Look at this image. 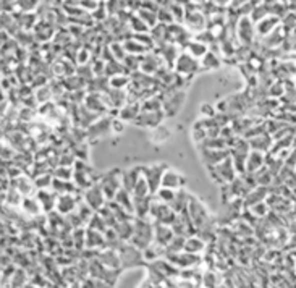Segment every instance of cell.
<instances>
[{
    "mask_svg": "<svg viewBox=\"0 0 296 288\" xmlns=\"http://www.w3.org/2000/svg\"><path fill=\"white\" fill-rule=\"evenodd\" d=\"M188 214H190L193 224H194V227H196V230L199 233L211 232V224H212L211 212L199 198L191 196L190 206H188Z\"/></svg>",
    "mask_w": 296,
    "mask_h": 288,
    "instance_id": "1",
    "label": "cell"
},
{
    "mask_svg": "<svg viewBox=\"0 0 296 288\" xmlns=\"http://www.w3.org/2000/svg\"><path fill=\"white\" fill-rule=\"evenodd\" d=\"M154 241V224L149 222V219H134V232L128 243L136 246L139 251H144L149 248Z\"/></svg>",
    "mask_w": 296,
    "mask_h": 288,
    "instance_id": "2",
    "label": "cell"
},
{
    "mask_svg": "<svg viewBox=\"0 0 296 288\" xmlns=\"http://www.w3.org/2000/svg\"><path fill=\"white\" fill-rule=\"evenodd\" d=\"M207 170H209L211 180L214 183H217V185L232 183L233 180L237 178V175H238L237 167H235L232 157H227L225 160H222L220 164L214 165V167H207Z\"/></svg>",
    "mask_w": 296,
    "mask_h": 288,
    "instance_id": "3",
    "label": "cell"
},
{
    "mask_svg": "<svg viewBox=\"0 0 296 288\" xmlns=\"http://www.w3.org/2000/svg\"><path fill=\"white\" fill-rule=\"evenodd\" d=\"M73 170H75V175H73V182L76 183V186L81 191H86L87 188H91L92 185H96L100 175H97L96 172H94L89 165H87L86 160H76L75 167H73Z\"/></svg>",
    "mask_w": 296,
    "mask_h": 288,
    "instance_id": "4",
    "label": "cell"
},
{
    "mask_svg": "<svg viewBox=\"0 0 296 288\" xmlns=\"http://www.w3.org/2000/svg\"><path fill=\"white\" fill-rule=\"evenodd\" d=\"M122 175H123V170L122 169H110L107 170L105 173L100 175V180H99V185L102 191L105 193V196L109 201H113L117 196V193L123 188L122 186Z\"/></svg>",
    "mask_w": 296,
    "mask_h": 288,
    "instance_id": "5",
    "label": "cell"
},
{
    "mask_svg": "<svg viewBox=\"0 0 296 288\" xmlns=\"http://www.w3.org/2000/svg\"><path fill=\"white\" fill-rule=\"evenodd\" d=\"M167 169H169V165L165 162H159V164H152V165L144 167L143 177L146 178L147 185H149L152 196H156V193L162 188V177H164Z\"/></svg>",
    "mask_w": 296,
    "mask_h": 288,
    "instance_id": "6",
    "label": "cell"
},
{
    "mask_svg": "<svg viewBox=\"0 0 296 288\" xmlns=\"http://www.w3.org/2000/svg\"><path fill=\"white\" fill-rule=\"evenodd\" d=\"M201 63L198 62V58H194L190 53H180V57L175 62V73L181 78L191 79L196 73L199 71Z\"/></svg>",
    "mask_w": 296,
    "mask_h": 288,
    "instance_id": "7",
    "label": "cell"
},
{
    "mask_svg": "<svg viewBox=\"0 0 296 288\" xmlns=\"http://www.w3.org/2000/svg\"><path fill=\"white\" fill-rule=\"evenodd\" d=\"M186 99V91L185 89H172V92H165L162 96L164 102V112L167 117H173L181 110V107L185 104Z\"/></svg>",
    "mask_w": 296,
    "mask_h": 288,
    "instance_id": "8",
    "label": "cell"
},
{
    "mask_svg": "<svg viewBox=\"0 0 296 288\" xmlns=\"http://www.w3.org/2000/svg\"><path fill=\"white\" fill-rule=\"evenodd\" d=\"M83 201L94 212H99L107 203H109V199H107L105 193L100 188L99 182L96 185H92L91 188H87L86 191H83Z\"/></svg>",
    "mask_w": 296,
    "mask_h": 288,
    "instance_id": "9",
    "label": "cell"
},
{
    "mask_svg": "<svg viewBox=\"0 0 296 288\" xmlns=\"http://www.w3.org/2000/svg\"><path fill=\"white\" fill-rule=\"evenodd\" d=\"M79 204H81V196H79V193L58 194L55 212H58L60 216H70L71 212H75L78 209Z\"/></svg>",
    "mask_w": 296,
    "mask_h": 288,
    "instance_id": "10",
    "label": "cell"
},
{
    "mask_svg": "<svg viewBox=\"0 0 296 288\" xmlns=\"http://www.w3.org/2000/svg\"><path fill=\"white\" fill-rule=\"evenodd\" d=\"M112 118L113 117H110V115H104V117L97 118L96 122L86 130L87 139L92 141V139H99V138H104L109 135L112 131Z\"/></svg>",
    "mask_w": 296,
    "mask_h": 288,
    "instance_id": "11",
    "label": "cell"
},
{
    "mask_svg": "<svg viewBox=\"0 0 296 288\" xmlns=\"http://www.w3.org/2000/svg\"><path fill=\"white\" fill-rule=\"evenodd\" d=\"M164 118H167V115H165L164 110H157V112H146V110H141L139 117L136 118V122H134V125L141 126V128L152 130V128H156V126L162 125Z\"/></svg>",
    "mask_w": 296,
    "mask_h": 288,
    "instance_id": "12",
    "label": "cell"
},
{
    "mask_svg": "<svg viewBox=\"0 0 296 288\" xmlns=\"http://www.w3.org/2000/svg\"><path fill=\"white\" fill-rule=\"evenodd\" d=\"M201 160L206 167H214L220 164L222 160L230 157V149H212V147H199Z\"/></svg>",
    "mask_w": 296,
    "mask_h": 288,
    "instance_id": "13",
    "label": "cell"
},
{
    "mask_svg": "<svg viewBox=\"0 0 296 288\" xmlns=\"http://www.w3.org/2000/svg\"><path fill=\"white\" fill-rule=\"evenodd\" d=\"M167 259H169L177 269H190V267H194L196 264H199V261H201L198 254H191L186 251L167 254Z\"/></svg>",
    "mask_w": 296,
    "mask_h": 288,
    "instance_id": "14",
    "label": "cell"
},
{
    "mask_svg": "<svg viewBox=\"0 0 296 288\" xmlns=\"http://www.w3.org/2000/svg\"><path fill=\"white\" fill-rule=\"evenodd\" d=\"M185 185H186V177L183 175V173H180L178 170L172 169V167H169V169L165 170L164 177H162L164 188H170V190L178 191V190H183Z\"/></svg>",
    "mask_w": 296,
    "mask_h": 288,
    "instance_id": "15",
    "label": "cell"
},
{
    "mask_svg": "<svg viewBox=\"0 0 296 288\" xmlns=\"http://www.w3.org/2000/svg\"><path fill=\"white\" fill-rule=\"evenodd\" d=\"M143 170H144V165H134V167H130V169L123 170L122 186H123L126 191L133 193L136 183L139 182L141 178H143Z\"/></svg>",
    "mask_w": 296,
    "mask_h": 288,
    "instance_id": "16",
    "label": "cell"
},
{
    "mask_svg": "<svg viewBox=\"0 0 296 288\" xmlns=\"http://www.w3.org/2000/svg\"><path fill=\"white\" fill-rule=\"evenodd\" d=\"M11 185L15 186V188H16L19 193H21L24 198H28V196H36V193H37L34 178L29 177V175H26V173H23L21 177H18V178H15V180H11Z\"/></svg>",
    "mask_w": 296,
    "mask_h": 288,
    "instance_id": "17",
    "label": "cell"
},
{
    "mask_svg": "<svg viewBox=\"0 0 296 288\" xmlns=\"http://www.w3.org/2000/svg\"><path fill=\"white\" fill-rule=\"evenodd\" d=\"M36 199L39 201V204H41L42 211L45 214H49L52 211H55L57 207V199H58V194L53 191L52 188L49 190H37L36 193Z\"/></svg>",
    "mask_w": 296,
    "mask_h": 288,
    "instance_id": "18",
    "label": "cell"
},
{
    "mask_svg": "<svg viewBox=\"0 0 296 288\" xmlns=\"http://www.w3.org/2000/svg\"><path fill=\"white\" fill-rule=\"evenodd\" d=\"M173 238H175V232H173V229L170 225L154 224V243L164 246L167 250V246L170 245V241Z\"/></svg>",
    "mask_w": 296,
    "mask_h": 288,
    "instance_id": "19",
    "label": "cell"
},
{
    "mask_svg": "<svg viewBox=\"0 0 296 288\" xmlns=\"http://www.w3.org/2000/svg\"><path fill=\"white\" fill-rule=\"evenodd\" d=\"M134 199V219H151V206L154 196L133 198Z\"/></svg>",
    "mask_w": 296,
    "mask_h": 288,
    "instance_id": "20",
    "label": "cell"
},
{
    "mask_svg": "<svg viewBox=\"0 0 296 288\" xmlns=\"http://www.w3.org/2000/svg\"><path fill=\"white\" fill-rule=\"evenodd\" d=\"M141 113V104L139 102H128L118 110V118L123 120L125 123H134Z\"/></svg>",
    "mask_w": 296,
    "mask_h": 288,
    "instance_id": "21",
    "label": "cell"
},
{
    "mask_svg": "<svg viewBox=\"0 0 296 288\" xmlns=\"http://www.w3.org/2000/svg\"><path fill=\"white\" fill-rule=\"evenodd\" d=\"M102 246H107L105 233L87 227V230H86V248H89V250H99V248H102Z\"/></svg>",
    "mask_w": 296,
    "mask_h": 288,
    "instance_id": "22",
    "label": "cell"
},
{
    "mask_svg": "<svg viewBox=\"0 0 296 288\" xmlns=\"http://www.w3.org/2000/svg\"><path fill=\"white\" fill-rule=\"evenodd\" d=\"M170 138L172 131L165 125H159L156 128L149 130V141L152 144H165L167 141H170Z\"/></svg>",
    "mask_w": 296,
    "mask_h": 288,
    "instance_id": "23",
    "label": "cell"
},
{
    "mask_svg": "<svg viewBox=\"0 0 296 288\" xmlns=\"http://www.w3.org/2000/svg\"><path fill=\"white\" fill-rule=\"evenodd\" d=\"M191 196H193V194H190L185 188L183 190H178L177 191V196H175L173 203H172V209L177 212V214L186 212L188 211V206H190Z\"/></svg>",
    "mask_w": 296,
    "mask_h": 288,
    "instance_id": "24",
    "label": "cell"
},
{
    "mask_svg": "<svg viewBox=\"0 0 296 288\" xmlns=\"http://www.w3.org/2000/svg\"><path fill=\"white\" fill-rule=\"evenodd\" d=\"M52 190L57 194H73V193H81V190L78 188L76 183L73 180H57L53 178Z\"/></svg>",
    "mask_w": 296,
    "mask_h": 288,
    "instance_id": "25",
    "label": "cell"
},
{
    "mask_svg": "<svg viewBox=\"0 0 296 288\" xmlns=\"http://www.w3.org/2000/svg\"><path fill=\"white\" fill-rule=\"evenodd\" d=\"M21 209H23L24 214H28L29 217H39L44 212L41 204H39V201L36 199V196L24 198L23 199V204H21Z\"/></svg>",
    "mask_w": 296,
    "mask_h": 288,
    "instance_id": "26",
    "label": "cell"
},
{
    "mask_svg": "<svg viewBox=\"0 0 296 288\" xmlns=\"http://www.w3.org/2000/svg\"><path fill=\"white\" fill-rule=\"evenodd\" d=\"M113 201H115L117 204H120L123 209H126L128 212H131L134 216V199H133V194L130 191H126L125 188H122L117 193V196H115V199H113Z\"/></svg>",
    "mask_w": 296,
    "mask_h": 288,
    "instance_id": "27",
    "label": "cell"
},
{
    "mask_svg": "<svg viewBox=\"0 0 296 288\" xmlns=\"http://www.w3.org/2000/svg\"><path fill=\"white\" fill-rule=\"evenodd\" d=\"M206 248V241L201 238L199 235H194V237H188L186 238V243H185V251L186 253H191V254H199L203 253Z\"/></svg>",
    "mask_w": 296,
    "mask_h": 288,
    "instance_id": "28",
    "label": "cell"
},
{
    "mask_svg": "<svg viewBox=\"0 0 296 288\" xmlns=\"http://www.w3.org/2000/svg\"><path fill=\"white\" fill-rule=\"evenodd\" d=\"M123 47L126 53H130V55H144V53H147V50H149L146 45L136 41V39H128V41L123 42Z\"/></svg>",
    "mask_w": 296,
    "mask_h": 288,
    "instance_id": "29",
    "label": "cell"
},
{
    "mask_svg": "<svg viewBox=\"0 0 296 288\" xmlns=\"http://www.w3.org/2000/svg\"><path fill=\"white\" fill-rule=\"evenodd\" d=\"M264 162V156L259 151H253L250 152V157H248L246 162V173H254L259 170V167Z\"/></svg>",
    "mask_w": 296,
    "mask_h": 288,
    "instance_id": "30",
    "label": "cell"
},
{
    "mask_svg": "<svg viewBox=\"0 0 296 288\" xmlns=\"http://www.w3.org/2000/svg\"><path fill=\"white\" fill-rule=\"evenodd\" d=\"M209 52V47H207V44L203 41H191L188 44V53L193 55L194 58H203L206 53Z\"/></svg>",
    "mask_w": 296,
    "mask_h": 288,
    "instance_id": "31",
    "label": "cell"
},
{
    "mask_svg": "<svg viewBox=\"0 0 296 288\" xmlns=\"http://www.w3.org/2000/svg\"><path fill=\"white\" fill-rule=\"evenodd\" d=\"M201 66H203L204 70H215V68H220V58L217 57V53H214L212 50H209L206 53V55L201 58Z\"/></svg>",
    "mask_w": 296,
    "mask_h": 288,
    "instance_id": "32",
    "label": "cell"
},
{
    "mask_svg": "<svg viewBox=\"0 0 296 288\" xmlns=\"http://www.w3.org/2000/svg\"><path fill=\"white\" fill-rule=\"evenodd\" d=\"M130 86H131V76L126 75V73H122V75L110 78L112 89H126V88H130Z\"/></svg>",
    "mask_w": 296,
    "mask_h": 288,
    "instance_id": "33",
    "label": "cell"
},
{
    "mask_svg": "<svg viewBox=\"0 0 296 288\" xmlns=\"http://www.w3.org/2000/svg\"><path fill=\"white\" fill-rule=\"evenodd\" d=\"M34 183H36L37 190H49V188H52V183H53L52 172H45V173H41V175L34 177Z\"/></svg>",
    "mask_w": 296,
    "mask_h": 288,
    "instance_id": "34",
    "label": "cell"
},
{
    "mask_svg": "<svg viewBox=\"0 0 296 288\" xmlns=\"http://www.w3.org/2000/svg\"><path fill=\"white\" fill-rule=\"evenodd\" d=\"M131 194H133V198H147V196H152V194H151V188H149V185H147L144 177L136 183V186H134V190H133Z\"/></svg>",
    "mask_w": 296,
    "mask_h": 288,
    "instance_id": "35",
    "label": "cell"
},
{
    "mask_svg": "<svg viewBox=\"0 0 296 288\" xmlns=\"http://www.w3.org/2000/svg\"><path fill=\"white\" fill-rule=\"evenodd\" d=\"M52 175H53V178H57V180H73L75 170H73V167L57 165L55 169L52 170Z\"/></svg>",
    "mask_w": 296,
    "mask_h": 288,
    "instance_id": "36",
    "label": "cell"
},
{
    "mask_svg": "<svg viewBox=\"0 0 296 288\" xmlns=\"http://www.w3.org/2000/svg\"><path fill=\"white\" fill-rule=\"evenodd\" d=\"M175 196H177V191H175V190H170V188H164V186H162V188H160L157 193H156V199H159L160 203L169 204V206H172Z\"/></svg>",
    "mask_w": 296,
    "mask_h": 288,
    "instance_id": "37",
    "label": "cell"
},
{
    "mask_svg": "<svg viewBox=\"0 0 296 288\" xmlns=\"http://www.w3.org/2000/svg\"><path fill=\"white\" fill-rule=\"evenodd\" d=\"M217 107H214L212 104H203L199 107V117L201 118H214L217 115Z\"/></svg>",
    "mask_w": 296,
    "mask_h": 288,
    "instance_id": "38",
    "label": "cell"
},
{
    "mask_svg": "<svg viewBox=\"0 0 296 288\" xmlns=\"http://www.w3.org/2000/svg\"><path fill=\"white\" fill-rule=\"evenodd\" d=\"M126 128V123L123 120H120L118 117H113L112 118V133H115V135H122Z\"/></svg>",
    "mask_w": 296,
    "mask_h": 288,
    "instance_id": "39",
    "label": "cell"
},
{
    "mask_svg": "<svg viewBox=\"0 0 296 288\" xmlns=\"http://www.w3.org/2000/svg\"><path fill=\"white\" fill-rule=\"evenodd\" d=\"M79 6H83L86 10H96L97 3H96V0H81V2H79Z\"/></svg>",
    "mask_w": 296,
    "mask_h": 288,
    "instance_id": "40",
    "label": "cell"
},
{
    "mask_svg": "<svg viewBox=\"0 0 296 288\" xmlns=\"http://www.w3.org/2000/svg\"><path fill=\"white\" fill-rule=\"evenodd\" d=\"M87 58H89V52H87V50H79L78 52V63L86 65L87 63Z\"/></svg>",
    "mask_w": 296,
    "mask_h": 288,
    "instance_id": "41",
    "label": "cell"
}]
</instances>
